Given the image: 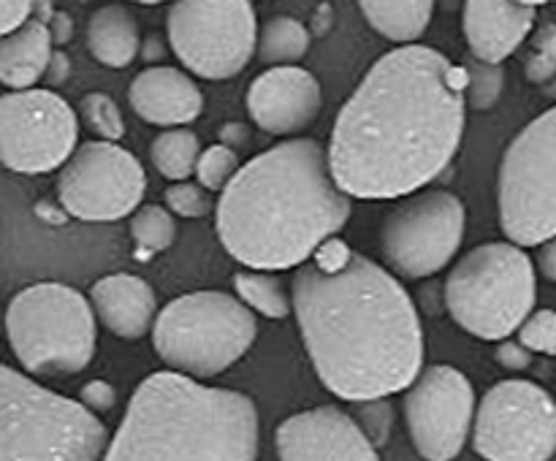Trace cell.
<instances>
[{
  "mask_svg": "<svg viewBox=\"0 0 556 461\" xmlns=\"http://www.w3.org/2000/svg\"><path fill=\"white\" fill-rule=\"evenodd\" d=\"M462 27L472 60L503 65L535 27V9L514 0H465Z\"/></svg>",
  "mask_w": 556,
  "mask_h": 461,
  "instance_id": "cell-18",
  "label": "cell"
},
{
  "mask_svg": "<svg viewBox=\"0 0 556 461\" xmlns=\"http://www.w3.org/2000/svg\"><path fill=\"white\" fill-rule=\"evenodd\" d=\"M313 36L293 16H271L264 22L255 38V54L264 65H296L307 54Z\"/></svg>",
  "mask_w": 556,
  "mask_h": 461,
  "instance_id": "cell-24",
  "label": "cell"
},
{
  "mask_svg": "<svg viewBox=\"0 0 556 461\" xmlns=\"http://www.w3.org/2000/svg\"><path fill=\"white\" fill-rule=\"evenodd\" d=\"M134 3H144V5H155V3H166V0H134Z\"/></svg>",
  "mask_w": 556,
  "mask_h": 461,
  "instance_id": "cell-43",
  "label": "cell"
},
{
  "mask_svg": "<svg viewBox=\"0 0 556 461\" xmlns=\"http://www.w3.org/2000/svg\"><path fill=\"white\" fill-rule=\"evenodd\" d=\"M239 166H242V163H239V155L231 150V146L212 144L210 150H201L193 174L199 177L201 188L215 193V190L226 188L228 179L237 174Z\"/></svg>",
  "mask_w": 556,
  "mask_h": 461,
  "instance_id": "cell-30",
  "label": "cell"
},
{
  "mask_svg": "<svg viewBox=\"0 0 556 461\" xmlns=\"http://www.w3.org/2000/svg\"><path fill=\"white\" fill-rule=\"evenodd\" d=\"M33 0H0V36L30 20Z\"/></svg>",
  "mask_w": 556,
  "mask_h": 461,
  "instance_id": "cell-37",
  "label": "cell"
},
{
  "mask_svg": "<svg viewBox=\"0 0 556 461\" xmlns=\"http://www.w3.org/2000/svg\"><path fill=\"white\" fill-rule=\"evenodd\" d=\"M527 79L532 85H546L554 79L556 74V25L546 22V25L538 27L535 41H532L530 54L525 60Z\"/></svg>",
  "mask_w": 556,
  "mask_h": 461,
  "instance_id": "cell-32",
  "label": "cell"
},
{
  "mask_svg": "<svg viewBox=\"0 0 556 461\" xmlns=\"http://www.w3.org/2000/svg\"><path fill=\"white\" fill-rule=\"evenodd\" d=\"M128 101L144 123L157 128H179L204 112V92L185 71L152 65L130 81Z\"/></svg>",
  "mask_w": 556,
  "mask_h": 461,
  "instance_id": "cell-19",
  "label": "cell"
},
{
  "mask_svg": "<svg viewBox=\"0 0 556 461\" xmlns=\"http://www.w3.org/2000/svg\"><path fill=\"white\" fill-rule=\"evenodd\" d=\"M3 325L16 361L36 377H71L96 356V315L87 296L65 282L22 287L9 302Z\"/></svg>",
  "mask_w": 556,
  "mask_h": 461,
  "instance_id": "cell-6",
  "label": "cell"
},
{
  "mask_svg": "<svg viewBox=\"0 0 556 461\" xmlns=\"http://www.w3.org/2000/svg\"><path fill=\"white\" fill-rule=\"evenodd\" d=\"M201 155V139L188 125L179 128H163L150 146V161L163 179L182 182L193 174L195 161Z\"/></svg>",
  "mask_w": 556,
  "mask_h": 461,
  "instance_id": "cell-26",
  "label": "cell"
},
{
  "mask_svg": "<svg viewBox=\"0 0 556 461\" xmlns=\"http://www.w3.org/2000/svg\"><path fill=\"white\" fill-rule=\"evenodd\" d=\"M144 190V166L117 141L74 146L58 177L60 206L85 222H114L134 215Z\"/></svg>",
  "mask_w": 556,
  "mask_h": 461,
  "instance_id": "cell-13",
  "label": "cell"
},
{
  "mask_svg": "<svg viewBox=\"0 0 556 461\" xmlns=\"http://www.w3.org/2000/svg\"><path fill=\"white\" fill-rule=\"evenodd\" d=\"M538 271H541L548 282L556 280V242L554 239H546V242L538 244Z\"/></svg>",
  "mask_w": 556,
  "mask_h": 461,
  "instance_id": "cell-38",
  "label": "cell"
},
{
  "mask_svg": "<svg viewBox=\"0 0 556 461\" xmlns=\"http://www.w3.org/2000/svg\"><path fill=\"white\" fill-rule=\"evenodd\" d=\"M47 71H49V76H52L54 81H63L65 71H68V60H65V54H60V52L54 54L52 52V60H49Z\"/></svg>",
  "mask_w": 556,
  "mask_h": 461,
  "instance_id": "cell-41",
  "label": "cell"
},
{
  "mask_svg": "<svg viewBox=\"0 0 556 461\" xmlns=\"http://www.w3.org/2000/svg\"><path fill=\"white\" fill-rule=\"evenodd\" d=\"M494 356H497L500 367L510 369V372H521L532 363V353L519 340H500Z\"/></svg>",
  "mask_w": 556,
  "mask_h": 461,
  "instance_id": "cell-36",
  "label": "cell"
},
{
  "mask_svg": "<svg viewBox=\"0 0 556 461\" xmlns=\"http://www.w3.org/2000/svg\"><path fill=\"white\" fill-rule=\"evenodd\" d=\"M258 445L253 396L163 369L136 385L101 461H258Z\"/></svg>",
  "mask_w": 556,
  "mask_h": 461,
  "instance_id": "cell-4",
  "label": "cell"
},
{
  "mask_svg": "<svg viewBox=\"0 0 556 461\" xmlns=\"http://www.w3.org/2000/svg\"><path fill=\"white\" fill-rule=\"evenodd\" d=\"M152 345L172 372L210 380L231 369L258 336V320L226 291L172 298L152 320Z\"/></svg>",
  "mask_w": 556,
  "mask_h": 461,
  "instance_id": "cell-7",
  "label": "cell"
},
{
  "mask_svg": "<svg viewBox=\"0 0 556 461\" xmlns=\"http://www.w3.org/2000/svg\"><path fill=\"white\" fill-rule=\"evenodd\" d=\"M244 141H248V128L242 123H231L220 130V144L242 146Z\"/></svg>",
  "mask_w": 556,
  "mask_h": 461,
  "instance_id": "cell-40",
  "label": "cell"
},
{
  "mask_svg": "<svg viewBox=\"0 0 556 461\" xmlns=\"http://www.w3.org/2000/svg\"><path fill=\"white\" fill-rule=\"evenodd\" d=\"M81 3H90V0H81Z\"/></svg>",
  "mask_w": 556,
  "mask_h": 461,
  "instance_id": "cell-45",
  "label": "cell"
},
{
  "mask_svg": "<svg viewBox=\"0 0 556 461\" xmlns=\"http://www.w3.org/2000/svg\"><path fill=\"white\" fill-rule=\"evenodd\" d=\"M277 456L280 461H380L351 412L331 405L288 415L277 426Z\"/></svg>",
  "mask_w": 556,
  "mask_h": 461,
  "instance_id": "cell-16",
  "label": "cell"
},
{
  "mask_svg": "<svg viewBox=\"0 0 556 461\" xmlns=\"http://www.w3.org/2000/svg\"><path fill=\"white\" fill-rule=\"evenodd\" d=\"M106 443L79 399L0 363V461H101Z\"/></svg>",
  "mask_w": 556,
  "mask_h": 461,
  "instance_id": "cell-5",
  "label": "cell"
},
{
  "mask_svg": "<svg viewBox=\"0 0 556 461\" xmlns=\"http://www.w3.org/2000/svg\"><path fill=\"white\" fill-rule=\"evenodd\" d=\"M503 65L481 63V60H470V65H465V106L476 108V112H489L503 95Z\"/></svg>",
  "mask_w": 556,
  "mask_h": 461,
  "instance_id": "cell-28",
  "label": "cell"
},
{
  "mask_svg": "<svg viewBox=\"0 0 556 461\" xmlns=\"http://www.w3.org/2000/svg\"><path fill=\"white\" fill-rule=\"evenodd\" d=\"M556 112L527 123L505 150L497 177L500 226L510 244L538 247L556 236Z\"/></svg>",
  "mask_w": 556,
  "mask_h": 461,
  "instance_id": "cell-9",
  "label": "cell"
},
{
  "mask_svg": "<svg viewBox=\"0 0 556 461\" xmlns=\"http://www.w3.org/2000/svg\"><path fill=\"white\" fill-rule=\"evenodd\" d=\"M519 342L530 353L554 356L556 353V315L554 309H532L516 329Z\"/></svg>",
  "mask_w": 556,
  "mask_h": 461,
  "instance_id": "cell-34",
  "label": "cell"
},
{
  "mask_svg": "<svg viewBox=\"0 0 556 461\" xmlns=\"http://www.w3.org/2000/svg\"><path fill=\"white\" fill-rule=\"evenodd\" d=\"M356 405V415H351L364 432V437L375 445L383 448L391 437V426H394V410H391L389 396L386 399H367V401H353Z\"/></svg>",
  "mask_w": 556,
  "mask_h": 461,
  "instance_id": "cell-33",
  "label": "cell"
},
{
  "mask_svg": "<svg viewBox=\"0 0 556 461\" xmlns=\"http://www.w3.org/2000/svg\"><path fill=\"white\" fill-rule=\"evenodd\" d=\"M79 117L98 141H119L125 136V119L117 101L106 92H87L79 103Z\"/></svg>",
  "mask_w": 556,
  "mask_h": 461,
  "instance_id": "cell-29",
  "label": "cell"
},
{
  "mask_svg": "<svg viewBox=\"0 0 556 461\" xmlns=\"http://www.w3.org/2000/svg\"><path fill=\"white\" fill-rule=\"evenodd\" d=\"M443 293L451 318L467 334L486 342L508 340L535 309V264L519 244H478L456 260Z\"/></svg>",
  "mask_w": 556,
  "mask_h": 461,
  "instance_id": "cell-8",
  "label": "cell"
},
{
  "mask_svg": "<svg viewBox=\"0 0 556 461\" xmlns=\"http://www.w3.org/2000/svg\"><path fill=\"white\" fill-rule=\"evenodd\" d=\"M369 25L396 43H416L427 33L434 0H356Z\"/></svg>",
  "mask_w": 556,
  "mask_h": 461,
  "instance_id": "cell-23",
  "label": "cell"
},
{
  "mask_svg": "<svg viewBox=\"0 0 556 461\" xmlns=\"http://www.w3.org/2000/svg\"><path fill=\"white\" fill-rule=\"evenodd\" d=\"M79 117L63 95L41 87L0 95V166L16 174H49L68 161Z\"/></svg>",
  "mask_w": 556,
  "mask_h": 461,
  "instance_id": "cell-14",
  "label": "cell"
},
{
  "mask_svg": "<svg viewBox=\"0 0 556 461\" xmlns=\"http://www.w3.org/2000/svg\"><path fill=\"white\" fill-rule=\"evenodd\" d=\"M163 201H166V209L172 215L188 217V220H199V217H206L215 209L210 190L201 188L199 182H190V179L168 184L166 193H163Z\"/></svg>",
  "mask_w": 556,
  "mask_h": 461,
  "instance_id": "cell-31",
  "label": "cell"
},
{
  "mask_svg": "<svg viewBox=\"0 0 556 461\" xmlns=\"http://www.w3.org/2000/svg\"><path fill=\"white\" fill-rule=\"evenodd\" d=\"M465 65L424 43L386 52L340 108L326 163L351 199H405L451 166L465 136Z\"/></svg>",
  "mask_w": 556,
  "mask_h": 461,
  "instance_id": "cell-1",
  "label": "cell"
},
{
  "mask_svg": "<svg viewBox=\"0 0 556 461\" xmlns=\"http://www.w3.org/2000/svg\"><path fill=\"white\" fill-rule=\"evenodd\" d=\"M516 5H525V9H538V5H546L552 3V0H514Z\"/></svg>",
  "mask_w": 556,
  "mask_h": 461,
  "instance_id": "cell-42",
  "label": "cell"
},
{
  "mask_svg": "<svg viewBox=\"0 0 556 461\" xmlns=\"http://www.w3.org/2000/svg\"><path fill=\"white\" fill-rule=\"evenodd\" d=\"M476 390L465 372L432 363L416 374L405 394V421L418 456L454 461L470 439Z\"/></svg>",
  "mask_w": 556,
  "mask_h": 461,
  "instance_id": "cell-15",
  "label": "cell"
},
{
  "mask_svg": "<svg viewBox=\"0 0 556 461\" xmlns=\"http://www.w3.org/2000/svg\"><path fill=\"white\" fill-rule=\"evenodd\" d=\"M79 401L85 410H90L92 415L101 418L114 410V405H117V390H114V385L106 383V380H90V383L81 385Z\"/></svg>",
  "mask_w": 556,
  "mask_h": 461,
  "instance_id": "cell-35",
  "label": "cell"
},
{
  "mask_svg": "<svg viewBox=\"0 0 556 461\" xmlns=\"http://www.w3.org/2000/svg\"><path fill=\"white\" fill-rule=\"evenodd\" d=\"M177 220L161 204H144L130 215V236L136 242L139 258H150L155 253H166L177 242Z\"/></svg>",
  "mask_w": 556,
  "mask_h": 461,
  "instance_id": "cell-27",
  "label": "cell"
},
{
  "mask_svg": "<svg viewBox=\"0 0 556 461\" xmlns=\"http://www.w3.org/2000/svg\"><path fill=\"white\" fill-rule=\"evenodd\" d=\"M465 201L451 190H424L402 201L380 226V247L394 274L421 280L443 271L465 239Z\"/></svg>",
  "mask_w": 556,
  "mask_h": 461,
  "instance_id": "cell-12",
  "label": "cell"
},
{
  "mask_svg": "<svg viewBox=\"0 0 556 461\" xmlns=\"http://www.w3.org/2000/svg\"><path fill=\"white\" fill-rule=\"evenodd\" d=\"M291 312L315 374L340 399H386L424 369V329L410 293L337 236L296 266Z\"/></svg>",
  "mask_w": 556,
  "mask_h": 461,
  "instance_id": "cell-2",
  "label": "cell"
},
{
  "mask_svg": "<svg viewBox=\"0 0 556 461\" xmlns=\"http://www.w3.org/2000/svg\"><path fill=\"white\" fill-rule=\"evenodd\" d=\"M166 36L190 74L212 81L231 79L255 54L253 0H174Z\"/></svg>",
  "mask_w": 556,
  "mask_h": 461,
  "instance_id": "cell-10",
  "label": "cell"
},
{
  "mask_svg": "<svg viewBox=\"0 0 556 461\" xmlns=\"http://www.w3.org/2000/svg\"><path fill=\"white\" fill-rule=\"evenodd\" d=\"M92 315L119 340H141L150 334L157 315V296L147 280L136 274H106L90 287Z\"/></svg>",
  "mask_w": 556,
  "mask_h": 461,
  "instance_id": "cell-20",
  "label": "cell"
},
{
  "mask_svg": "<svg viewBox=\"0 0 556 461\" xmlns=\"http://www.w3.org/2000/svg\"><path fill=\"white\" fill-rule=\"evenodd\" d=\"M237 298L250 309L269 320H286L291 315V291L275 271L242 269L233 274Z\"/></svg>",
  "mask_w": 556,
  "mask_h": 461,
  "instance_id": "cell-25",
  "label": "cell"
},
{
  "mask_svg": "<svg viewBox=\"0 0 556 461\" xmlns=\"http://www.w3.org/2000/svg\"><path fill=\"white\" fill-rule=\"evenodd\" d=\"M87 49L106 68H128L141 52L139 22L125 5H101L87 20Z\"/></svg>",
  "mask_w": 556,
  "mask_h": 461,
  "instance_id": "cell-22",
  "label": "cell"
},
{
  "mask_svg": "<svg viewBox=\"0 0 556 461\" xmlns=\"http://www.w3.org/2000/svg\"><path fill=\"white\" fill-rule=\"evenodd\" d=\"M248 114L264 133L293 136L307 128L324 106V90L313 71L275 65L248 87Z\"/></svg>",
  "mask_w": 556,
  "mask_h": 461,
  "instance_id": "cell-17",
  "label": "cell"
},
{
  "mask_svg": "<svg viewBox=\"0 0 556 461\" xmlns=\"http://www.w3.org/2000/svg\"><path fill=\"white\" fill-rule=\"evenodd\" d=\"M0 329H3V315H0Z\"/></svg>",
  "mask_w": 556,
  "mask_h": 461,
  "instance_id": "cell-44",
  "label": "cell"
},
{
  "mask_svg": "<svg viewBox=\"0 0 556 461\" xmlns=\"http://www.w3.org/2000/svg\"><path fill=\"white\" fill-rule=\"evenodd\" d=\"M353 215L334 184L326 146L291 139L237 168L215 206L223 247L248 269L282 271L307 264Z\"/></svg>",
  "mask_w": 556,
  "mask_h": 461,
  "instance_id": "cell-3",
  "label": "cell"
},
{
  "mask_svg": "<svg viewBox=\"0 0 556 461\" xmlns=\"http://www.w3.org/2000/svg\"><path fill=\"white\" fill-rule=\"evenodd\" d=\"M47 30H49V38H52V43H65L71 38V33H74V25H71V16L65 14V11H52V20L47 22Z\"/></svg>",
  "mask_w": 556,
  "mask_h": 461,
  "instance_id": "cell-39",
  "label": "cell"
},
{
  "mask_svg": "<svg viewBox=\"0 0 556 461\" xmlns=\"http://www.w3.org/2000/svg\"><path fill=\"white\" fill-rule=\"evenodd\" d=\"M52 38L47 22L25 20L20 27L0 36V85L27 90L36 85L52 60Z\"/></svg>",
  "mask_w": 556,
  "mask_h": 461,
  "instance_id": "cell-21",
  "label": "cell"
},
{
  "mask_svg": "<svg viewBox=\"0 0 556 461\" xmlns=\"http://www.w3.org/2000/svg\"><path fill=\"white\" fill-rule=\"evenodd\" d=\"M472 448L486 461H552L554 399L532 380H500L476 401Z\"/></svg>",
  "mask_w": 556,
  "mask_h": 461,
  "instance_id": "cell-11",
  "label": "cell"
}]
</instances>
